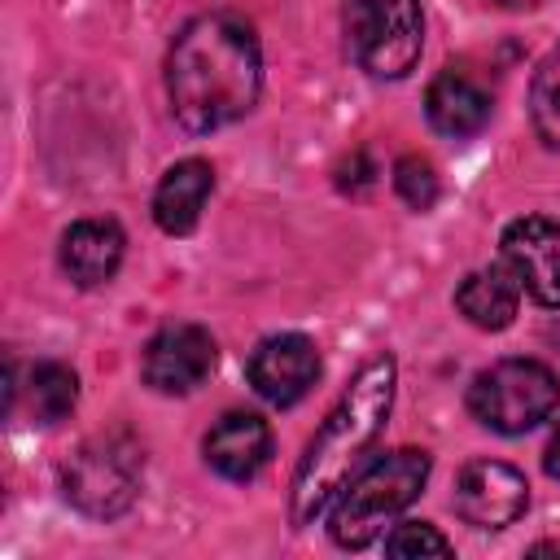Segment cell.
I'll return each mask as SVG.
<instances>
[{"mask_svg": "<svg viewBox=\"0 0 560 560\" xmlns=\"http://www.w3.org/2000/svg\"><path fill=\"white\" fill-rule=\"evenodd\" d=\"M385 551L398 556V560H407V556H451V542L429 521H402L385 538Z\"/></svg>", "mask_w": 560, "mask_h": 560, "instance_id": "d6986e66", "label": "cell"}, {"mask_svg": "<svg viewBox=\"0 0 560 560\" xmlns=\"http://www.w3.org/2000/svg\"><path fill=\"white\" fill-rule=\"evenodd\" d=\"M529 508V486L512 464L472 459L455 477V512L472 529H508Z\"/></svg>", "mask_w": 560, "mask_h": 560, "instance_id": "52a82bcc", "label": "cell"}, {"mask_svg": "<svg viewBox=\"0 0 560 560\" xmlns=\"http://www.w3.org/2000/svg\"><path fill=\"white\" fill-rule=\"evenodd\" d=\"M424 477H429V455L416 446L389 451L376 464H368L354 481H346V490L332 503V516H328L332 542L350 551L376 542L381 529L394 525V516L420 494Z\"/></svg>", "mask_w": 560, "mask_h": 560, "instance_id": "3957f363", "label": "cell"}, {"mask_svg": "<svg viewBox=\"0 0 560 560\" xmlns=\"http://www.w3.org/2000/svg\"><path fill=\"white\" fill-rule=\"evenodd\" d=\"M210 192H214V171H210V162H201V158L175 162V166L162 175L158 192H153V219H158V228L171 232V236H188V232L197 228V219H201Z\"/></svg>", "mask_w": 560, "mask_h": 560, "instance_id": "4fadbf2b", "label": "cell"}, {"mask_svg": "<svg viewBox=\"0 0 560 560\" xmlns=\"http://www.w3.org/2000/svg\"><path fill=\"white\" fill-rule=\"evenodd\" d=\"M490 4H499V9H529V4H538V0H490Z\"/></svg>", "mask_w": 560, "mask_h": 560, "instance_id": "44dd1931", "label": "cell"}, {"mask_svg": "<svg viewBox=\"0 0 560 560\" xmlns=\"http://www.w3.org/2000/svg\"><path fill=\"white\" fill-rule=\"evenodd\" d=\"M529 118H534V131L542 136V144L560 149V44L534 70V83H529Z\"/></svg>", "mask_w": 560, "mask_h": 560, "instance_id": "e0dca14e", "label": "cell"}, {"mask_svg": "<svg viewBox=\"0 0 560 560\" xmlns=\"http://www.w3.org/2000/svg\"><path fill=\"white\" fill-rule=\"evenodd\" d=\"M245 372H249V385L258 398L289 407L319 381V350L302 332H276L254 346Z\"/></svg>", "mask_w": 560, "mask_h": 560, "instance_id": "ba28073f", "label": "cell"}, {"mask_svg": "<svg viewBox=\"0 0 560 560\" xmlns=\"http://www.w3.org/2000/svg\"><path fill=\"white\" fill-rule=\"evenodd\" d=\"M210 368H214V337L197 324L162 328L140 359V372L158 394H188L210 376Z\"/></svg>", "mask_w": 560, "mask_h": 560, "instance_id": "30bf717a", "label": "cell"}, {"mask_svg": "<svg viewBox=\"0 0 560 560\" xmlns=\"http://www.w3.org/2000/svg\"><path fill=\"white\" fill-rule=\"evenodd\" d=\"M560 407V381L538 359H499L468 385V411L494 433H529Z\"/></svg>", "mask_w": 560, "mask_h": 560, "instance_id": "277c9868", "label": "cell"}, {"mask_svg": "<svg viewBox=\"0 0 560 560\" xmlns=\"http://www.w3.org/2000/svg\"><path fill=\"white\" fill-rule=\"evenodd\" d=\"M503 267L516 276V284L542 302L560 306V223L556 219H516L503 228Z\"/></svg>", "mask_w": 560, "mask_h": 560, "instance_id": "9c48e42d", "label": "cell"}, {"mask_svg": "<svg viewBox=\"0 0 560 560\" xmlns=\"http://www.w3.org/2000/svg\"><path fill=\"white\" fill-rule=\"evenodd\" d=\"M424 114H429L433 131L464 140V136H477V131L486 127V118H490V96H486L468 74L446 70V74H438V79L429 83Z\"/></svg>", "mask_w": 560, "mask_h": 560, "instance_id": "5bb4252c", "label": "cell"}, {"mask_svg": "<svg viewBox=\"0 0 560 560\" xmlns=\"http://www.w3.org/2000/svg\"><path fill=\"white\" fill-rule=\"evenodd\" d=\"M394 381L398 368L389 354H376L372 363H363L354 372V381L341 389L337 407L324 416L319 433L306 442L298 472H293V490H289V516L293 525H311L354 477V468L368 459V451L376 446L389 407H394Z\"/></svg>", "mask_w": 560, "mask_h": 560, "instance_id": "7a4b0ae2", "label": "cell"}, {"mask_svg": "<svg viewBox=\"0 0 560 560\" xmlns=\"http://www.w3.org/2000/svg\"><path fill=\"white\" fill-rule=\"evenodd\" d=\"M140 472H144L140 446L127 433H105L70 455V464L61 468V490L79 512L109 521L131 508L140 490Z\"/></svg>", "mask_w": 560, "mask_h": 560, "instance_id": "8992f818", "label": "cell"}, {"mask_svg": "<svg viewBox=\"0 0 560 560\" xmlns=\"http://www.w3.org/2000/svg\"><path fill=\"white\" fill-rule=\"evenodd\" d=\"M271 459V429L254 411H228L206 433V464L228 481H249Z\"/></svg>", "mask_w": 560, "mask_h": 560, "instance_id": "8fae6325", "label": "cell"}, {"mask_svg": "<svg viewBox=\"0 0 560 560\" xmlns=\"http://www.w3.org/2000/svg\"><path fill=\"white\" fill-rule=\"evenodd\" d=\"M122 245L127 241L114 219H79L61 236V271L83 289L105 284L122 262Z\"/></svg>", "mask_w": 560, "mask_h": 560, "instance_id": "7c38bea8", "label": "cell"}, {"mask_svg": "<svg viewBox=\"0 0 560 560\" xmlns=\"http://www.w3.org/2000/svg\"><path fill=\"white\" fill-rule=\"evenodd\" d=\"M455 306L468 324L486 328V332H499L516 319V306H521V284L508 267H481L472 276H464V284L455 289Z\"/></svg>", "mask_w": 560, "mask_h": 560, "instance_id": "9a60e30c", "label": "cell"}, {"mask_svg": "<svg viewBox=\"0 0 560 560\" xmlns=\"http://www.w3.org/2000/svg\"><path fill=\"white\" fill-rule=\"evenodd\" d=\"M394 192L411 210H429L438 201V171H433V162H424L416 153L398 158V166H394Z\"/></svg>", "mask_w": 560, "mask_h": 560, "instance_id": "ac0fdd59", "label": "cell"}, {"mask_svg": "<svg viewBox=\"0 0 560 560\" xmlns=\"http://www.w3.org/2000/svg\"><path fill=\"white\" fill-rule=\"evenodd\" d=\"M542 464H547V472L560 481V420H556V429H551V442H547V455H542Z\"/></svg>", "mask_w": 560, "mask_h": 560, "instance_id": "ffe728a7", "label": "cell"}, {"mask_svg": "<svg viewBox=\"0 0 560 560\" xmlns=\"http://www.w3.org/2000/svg\"><path fill=\"white\" fill-rule=\"evenodd\" d=\"M346 48L372 79H402L424 48L420 0H346Z\"/></svg>", "mask_w": 560, "mask_h": 560, "instance_id": "5b68a950", "label": "cell"}, {"mask_svg": "<svg viewBox=\"0 0 560 560\" xmlns=\"http://www.w3.org/2000/svg\"><path fill=\"white\" fill-rule=\"evenodd\" d=\"M22 394H26V416L35 424H57L79 402V376L66 363H35L26 372Z\"/></svg>", "mask_w": 560, "mask_h": 560, "instance_id": "2e32d148", "label": "cell"}, {"mask_svg": "<svg viewBox=\"0 0 560 560\" xmlns=\"http://www.w3.org/2000/svg\"><path fill=\"white\" fill-rule=\"evenodd\" d=\"M262 88V52L249 22L232 13L192 18L166 52L171 114L188 131H219L245 118Z\"/></svg>", "mask_w": 560, "mask_h": 560, "instance_id": "6da1fadb", "label": "cell"}]
</instances>
